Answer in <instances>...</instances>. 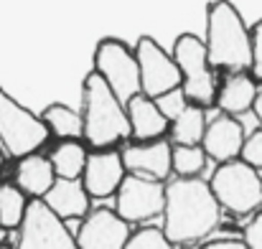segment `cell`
<instances>
[{"label":"cell","mask_w":262,"mask_h":249,"mask_svg":"<svg viewBox=\"0 0 262 249\" xmlns=\"http://www.w3.org/2000/svg\"><path fill=\"white\" fill-rule=\"evenodd\" d=\"M222 219V206L211 186L201 178H176L166 186L163 232L176 247L209 237Z\"/></svg>","instance_id":"1"},{"label":"cell","mask_w":262,"mask_h":249,"mask_svg":"<svg viewBox=\"0 0 262 249\" xmlns=\"http://www.w3.org/2000/svg\"><path fill=\"white\" fill-rule=\"evenodd\" d=\"M206 54L216 69L232 74L250 72L252 64V38L239 8L232 0H211L206 5Z\"/></svg>","instance_id":"2"},{"label":"cell","mask_w":262,"mask_h":249,"mask_svg":"<svg viewBox=\"0 0 262 249\" xmlns=\"http://www.w3.org/2000/svg\"><path fill=\"white\" fill-rule=\"evenodd\" d=\"M79 112L84 120V140L89 148L112 150L117 143L130 138V120L125 104L94 72H89L82 79Z\"/></svg>","instance_id":"3"},{"label":"cell","mask_w":262,"mask_h":249,"mask_svg":"<svg viewBox=\"0 0 262 249\" xmlns=\"http://www.w3.org/2000/svg\"><path fill=\"white\" fill-rule=\"evenodd\" d=\"M171 54H173L176 66L181 72V89H183L186 99L199 107L214 104L219 86L214 79V66L209 61L204 38H199L196 33H181V36H176Z\"/></svg>","instance_id":"4"},{"label":"cell","mask_w":262,"mask_h":249,"mask_svg":"<svg viewBox=\"0 0 262 249\" xmlns=\"http://www.w3.org/2000/svg\"><path fill=\"white\" fill-rule=\"evenodd\" d=\"M49 127L41 115L23 107L13 94L0 86V145L10 158H26L38 153L49 140Z\"/></svg>","instance_id":"5"},{"label":"cell","mask_w":262,"mask_h":249,"mask_svg":"<svg viewBox=\"0 0 262 249\" xmlns=\"http://www.w3.org/2000/svg\"><path fill=\"white\" fill-rule=\"evenodd\" d=\"M92 72L120 97L125 107L133 97L143 94L135 49H130L122 38L107 36L97 41L92 54Z\"/></svg>","instance_id":"6"},{"label":"cell","mask_w":262,"mask_h":249,"mask_svg":"<svg viewBox=\"0 0 262 249\" xmlns=\"http://www.w3.org/2000/svg\"><path fill=\"white\" fill-rule=\"evenodd\" d=\"M222 209L232 214H252L262 206V178L260 170L250 168L242 161L222 163L209 180Z\"/></svg>","instance_id":"7"},{"label":"cell","mask_w":262,"mask_h":249,"mask_svg":"<svg viewBox=\"0 0 262 249\" xmlns=\"http://www.w3.org/2000/svg\"><path fill=\"white\" fill-rule=\"evenodd\" d=\"M15 249H79L77 237L69 232L67 221H61L43 201L33 198L28 203L26 219L18 229Z\"/></svg>","instance_id":"8"},{"label":"cell","mask_w":262,"mask_h":249,"mask_svg":"<svg viewBox=\"0 0 262 249\" xmlns=\"http://www.w3.org/2000/svg\"><path fill=\"white\" fill-rule=\"evenodd\" d=\"M138 69H140V86L143 94L158 99L173 89H181V72L176 66L171 51H166L153 36H140L135 43Z\"/></svg>","instance_id":"9"},{"label":"cell","mask_w":262,"mask_h":249,"mask_svg":"<svg viewBox=\"0 0 262 249\" xmlns=\"http://www.w3.org/2000/svg\"><path fill=\"white\" fill-rule=\"evenodd\" d=\"M166 209V183L150 180L140 175H130L122 180L115 193V211L127 224H140L156 216H163Z\"/></svg>","instance_id":"10"},{"label":"cell","mask_w":262,"mask_h":249,"mask_svg":"<svg viewBox=\"0 0 262 249\" xmlns=\"http://www.w3.org/2000/svg\"><path fill=\"white\" fill-rule=\"evenodd\" d=\"M74 237L79 249H125L133 232L130 224L117 216V211L94 209L82 219Z\"/></svg>","instance_id":"11"},{"label":"cell","mask_w":262,"mask_h":249,"mask_svg":"<svg viewBox=\"0 0 262 249\" xmlns=\"http://www.w3.org/2000/svg\"><path fill=\"white\" fill-rule=\"evenodd\" d=\"M122 163L130 175L163 180L173 173V143L153 140V143H130L122 150Z\"/></svg>","instance_id":"12"},{"label":"cell","mask_w":262,"mask_h":249,"mask_svg":"<svg viewBox=\"0 0 262 249\" xmlns=\"http://www.w3.org/2000/svg\"><path fill=\"white\" fill-rule=\"evenodd\" d=\"M125 178H127V170H125L120 150H94V153H89L84 173H82V183L87 188L89 198L115 196Z\"/></svg>","instance_id":"13"},{"label":"cell","mask_w":262,"mask_h":249,"mask_svg":"<svg viewBox=\"0 0 262 249\" xmlns=\"http://www.w3.org/2000/svg\"><path fill=\"white\" fill-rule=\"evenodd\" d=\"M245 127L237 117L232 115H216L209 125H206V132H204V140H201V148L206 153V158L216 161L219 166L222 163H232V161H239V153H242V145H245Z\"/></svg>","instance_id":"14"},{"label":"cell","mask_w":262,"mask_h":249,"mask_svg":"<svg viewBox=\"0 0 262 249\" xmlns=\"http://www.w3.org/2000/svg\"><path fill=\"white\" fill-rule=\"evenodd\" d=\"M127 120H130V135L135 138V143H153V140H163L166 132L171 130V122L166 120V115L158 109L156 99L138 94L127 102Z\"/></svg>","instance_id":"15"},{"label":"cell","mask_w":262,"mask_h":249,"mask_svg":"<svg viewBox=\"0 0 262 249\" xmlns=\"http://www.w3.org/2000/svg\"><path fill=\"white\" fill-rule=\"evenodd\" d=\"M41 201H43L61 221L84 219L89 214V193L82 180L56 178V183L51 186V191H49Z\"/></svg>","instance_id":"16"},{"label":"cell","mask_w":262,"mask_h":249,"mask_svg":"<svg viewBox=\"0 0 262 249\" xmlns=\"http://www.w3.org/2000/svg\"><path fill=\"white\" fill-rule=\"evenodd\" d=\"M257 92H260V86L252 79L250 72L229 74V77L222 82V86L216 89V102H214V104L219 107L222 115L237 117V115H242V112H247V109L255 107Z\"/></svg>","instance_id":"17"},{"label":"cell","mask_w":262,"mask_h":249,"mask_svg":"<svg viewBox=\"0 0 262 249\" xmlns=\"http://www.w3.org/2000/svg\"><path fill=\"white\" fill-rule=\"evenodd\" d=\"M56 183V170L51 166L49 155H41V153H33V155H26L18 161L15 166V186L31 196V198H43L51 186Z\"/></svg>","instance_id":"18"},{"label":"cell","mask_w":262,"mask_h":249,"mask_svg":"<svg viewBox=\"0 0 262 249\" xmlns=\"http://www.w3.org/2000/svg\"><path fill=\"white\" fill-rule=\"evenodd\" d=\"M41 120L46 122L49 132L56 135L59 140H84V120L82 112L64 104V102H51L41 109Z\"/></svg>","instance_id":"19"},{"label":"cell","mask_w":262,"mask_h":249,"mask_svg":"<svg viewBox=\"0 0 262 249\" xmlns=\"http://www.w3.org/2000/svg\"><path fill=\"white\" fill-rule=\"evenodd\" d=\"M87 158L89 150L82 140H61L49 155L51 166L56 170V178H67V180H82Z\"/></svg>","instance_id":"20"},{"label":"cell","mask_w":262,"mask_h":249,"mask_svg":"<svg viewBox=\"0 0 262 249\" xmlns=\"http://www.w3.org/2000/svg\"><path fill=\"white\" fill-rule=\"evenodd\" d=\"M206 112L199 104H188L173 122H171V140L173 145H201L204 132H206Z\"/></svg>","instance_id":"21"},{"label":"cell","mask_w":262,"mask_h":249,"mask_svg":"<svg viewBox=\"0 0 262 249\" xmlns=\"http://www.w3.org/2000/svg\"><path fill=\"white\" fill-rule=\"evenodd\" d=\"M28 198L15 183H3L0 186V227L5 232L20 229L26 211H28Z\"/></svg>","instance_id":"22"},{"label":"cell","mask_w":262,"mask_h":249,"mask_svg":"<svg viewBox=\"0 0 262 249\" xmlns=\"http://www.w3.org/2000/svg\"><path fill=\"white\" fill-rule=\"evenodd\" d=\"M206 168V153L201 145H173V173L178 178H199Z\"/></svg>","instance_id":"23"},{"label":"cell","mask_w":262,"mask_h":249,"mask_svg":"<svg viewBox=\"0 0 262 249\" xmlns=\"http://www.w3.org/2000/svg\"><path fill=\"white\" fill-rule=\"evenodd\" d=\"M125 249H176V244L166 237L163 229L145 227V229H140V232H135L130 237V242L125 244Z\"/></svg>","instance_id":"24"},{"label":"cell","mask_w":262,"mask_h":249,"mask_svg":"<svg viewBox=\"0 0 262 249\" xmlns=\"http://www.w3.org/2000/svg\"><path fill=\"white\" fill-rule=\"evenodd\" d=\"M239 161L247 163L250 168H255V170H262V127H257L255 132H250L245 138Z\"/></svg>","instance_id":"25"},{"label":"cell","mask_w":262,"mask_h":249,"mask_svg":"<svg viewBox=\"0 0 262 249\" xmlns=\"http://www.w3.org/2000/svg\"><path fill=\"white\" fill-rule=\"evenodd\" d=\"M156 104H158V109L166 115V120H168V122H173L176 117H178V115L191 104V102L186 99L183 89H173V92H168V94L158 97V99H156Z\"/></svg>","instance_id":"26"},{"label":"cell","mask_w":262,"mask_h":249,"mask_svg":"<svg viewBox=\"0 0 262 249\" xmlns=\"http://www.w3.org/2000/svg\"><path fill=\"white\" fill-rule=\"evenodd\" d=\"M250 38H252V64L250 74L255 82H262V18L250 26Z\"/></svg>","instance_id":"27"},{"label":"cell","mask_w":262,"mask_h":249,"mask_svg":"<svg viewBox=\"0 0 262 249\" xmlns=\"http://www.w3.org/2000/svg\"><path fill=\"white\" fill-rule=\"evenodd\" d=\"M247 249H262V211L252 216V221L245 227V239Z\"/></svg>","instance_id":"28"},{"label":"cell","mask_w":262,"mask_h":249,"mask_svg":"<svg viewBox=\"0 0 262 249\" xmlns=\"http://www.w3.org/2000/svg\"><path fill=\"white\" fill-rule=\"evenodd\" d=\"M201 249H247V244L242 239H214L201 244Z\"/></svg>","instance_id":"29"},{"label":"cell","mask_w":262,"mask_h":249,"mask_svg":"<svg viewBox=\"0 0 262 249\" xmlns=\"http://www.w3.org/2000/svg\"><path fill=\"white\" fill-rule=\"evenodd\" d=\"M252 112H255V117H257V122H260V127H262V89L257 92V99H255V107H252Z\"/></svg>","instance_id":"30"},{"label":"cell","mask_w":262,"mask_h":249,"mask_svg":"<svg viewBox=\"0 0 262 249\" xmlns=\"http://www.w3.org/2000/svg\"><path fill=\"white\" fill-rule=\"evenodd\" d=\"M5 237H8V232H5V229H3V227H0V247H3V244H5Z\"/></svg>","instance_id":"31"},{"label":"cell","mask_w":262,"mask_h":249,"mask_svg":"<svg viewBox=\"0 0 262 249\" xmlns=\"http://www.w3.org/2000/svg\"><path fill=\"white\" fill-rule=\"evenodd\" d=\"M181 249H201V247H196V244H186V247H181Z\"/></svg>","instance_id":"32"},{"label":"cell","mask_w":262,"mask_h":249,"mask_svg":"<svg viewBox=\"0 0 262 249\" xmlns=\"http://www.w3.org/2000/svg\"><path fill=\"white\" fill-rule=\"evenodd\" d=\"M0 173H3V153H0Z\"/></svg>","instance_id":"33"},{"label":"cell","mask_w":262,"mask_h":249,"mask_svg":"<svg viewBox=\"0 0 262 249\" xmlns=\"http://www.w3.org/2000/svg\"><path fill=\"white\" fill-rule=\"evenodd\" d=\"M0 249H10V247H5V244H3V247H0Z\"/></svg>","instance_id":"34"}]
</instances>
